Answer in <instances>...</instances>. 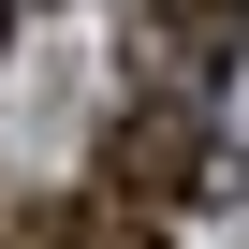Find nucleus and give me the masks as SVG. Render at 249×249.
<instances>
[{
    "label": "nucleus",
    "instance_id": "f257e3e1",
    "mask_svg": "<svg viewBox=\"0 0 249 249\" xmlns=\"http://www.w3.org/2000/svg\"><path fill=\"white\" fill-rule=\"evenodd\" d=\"M191 176H205V117H191V103H117V132H103V205H147V220H161Z\"/></svg>",
    "mask_w": 249,
    "mask_h": 249
},
{
    "label": "nucleus",
    "instance_id": "f03ea898",
    "mask_svg": "<svg viewBox=\"0 0 249 249\" xmlns=\"http://www.w3.org/2000/svg\"><path fill=\"white\" fill-rule=\"evenodd\" d=\"M147 30L176 44V73H234L249 59V0H147Z\"/></svg>",
    "mask_w": 249,
    "mask_h": 249
},
{
    "label": "nucleus",
    "instance_id": "7ed1b4c3",
    "mask_svg": "<svg viewBox=\"0 0 249 249\" xmlns=\"http://www.w3.org/2000/svg\"><path fill=\"white\" fill-rule=\"evenodd\" d=\"M73 249H161V220H147V205H88V234H73Z\"/></svg>",
    "mask_w": 249,
    "mask_h": 249
},
{
    "label": "nucleus",
    "instance_id": "20e7f679",
    "mask_svg": "<svg viewBox=\"0 0 249 249\" xmlns=\"http://www.w3.org/2000/svg\"><path fill=\"white\" fill-rule=\"evenodd\" d=\"M0 30H15V0H0Z\"/></svg>",
    "mask_w": 249,
    "mask_h": 249
}]
</instances>
